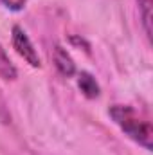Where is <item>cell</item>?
<instances>
[{
    "label": "cell",
    "mask_w": 153,
    "mask_h": 155,
    "mask_svg": "<svg viewBox=\"0 0 153 155\" xmlns=\"http://www.w3.org/2000/svg\"><path fill=\"white\" fill-rule=\"evenodd\" d=\"M77 85H79L81 92H83L86 97L94 99V97L99 96V85L96 83V79L92 78V74H88V72H81L79 78H77Z\"/></svg>",
    "instance_id": "obj_4"
},
{
    "label": "cell",
    "mask_w": 153,
    "mask_h": 155,
    "mask_svg": "<svg viewBox=\"0 0 153 155\" xmlns=\"http://www.w3.org/2000/svg\"><path fill=\"white\" fill-rule=\"evenodd\" d=\"M13 47L16 49V52L31 65V67H40L41 61H40V56L33 45V41L29 40V36L25 35V31L20 27V25H15L13 27Z\"/></svg>",
    "instance_id": "obj_2"
},
{
    "label": "cell",
    "mask_w": 153,
    "mask_h": 155,
    "mask_svg": "<svg viewBox=\"0 0 153 155\" xmlns=\"http://www.w3.org/2000/svg\"><path fill=\"white\" fill-rule=\"evenodd\" d=\"M0 78H4V79H15L16 78V69L11 63L5 51L2 49V45H0Z\"/></svg>",
    "instance_id": "obj_5"
},
{
    "label": "cell",
    "mask_w": 153,
    "mask_h": 155,
    "mask_svg": "<svg viewBox=\"0 0 153 155\" xmlns=\"http://www.w3.org/2000/svg\"><path fill=\"white\" fill-rule=\"evenodd\" d=\"M110 117L115 121V124L135 143L144 146L146 150H151V126L146 119L139 116L132 107L126 105H114L110 108Z\"/></svg>",
    "instance_id": "obj_1"
},
{
    "label": "cell",
    "mask_w": 153,
    "mask_h": 155,
    "mask_svg": "<svg viewBox=\"0 0 153 155\" xmlns=\"http://www.w3.org/2000/svg\"><path fill=\"white\" fill-rule=\"evenodd\" d=\"M52 60H54L56 69H58L63 76L70 78V76H74V74H76V63H74V60L70 58V54H69L63 47H60V45H56V47H54Z\"/></svg>",
    "instance_id": "obj_3"
},
{
    "label": "cell",
    "mask_w": 153,
    "mask_h": 155,
    "mask_svg": "<svg viewBox=\"0 0 153 155\" xmlns=\"http://www.w3.org/2000/svg\"><path fill=\"white\" fill-rule=\"evenodd\" d=\"M139 2V7L142 9V22H144V29H146V35L151 36V15H150V9H151V0H137Z\"/></svg>",
    "instance_id": "obj_6"
},
{
    "label": "cell",
    "mask_w": 153,
    "mask_h": 155,
    "mask_svg": "<svg viewBox=\"0 0 153 155\" xmlns=\"http://www.w3.org/2000/svg\"><path fill=\"white\" fill-rule=\"evenodd\" d=\"M25 2H27V0H2V4H4L5 7H9L11 11H20V9L25 5Z\"/></svg>",
    "instance_id": "obj_7"
}]
</instances>
